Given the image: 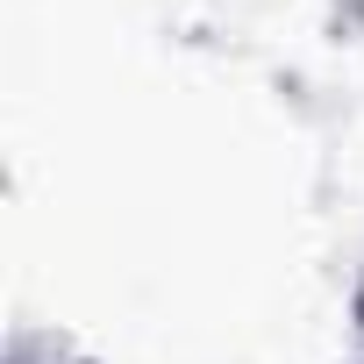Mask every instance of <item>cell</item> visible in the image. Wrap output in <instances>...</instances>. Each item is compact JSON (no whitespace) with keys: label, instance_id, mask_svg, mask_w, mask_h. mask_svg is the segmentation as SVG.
Instances as JSON below:
<instances>
[{"label":"cell","instance_id":"1","mask_svg":"<svg viewBox=\"0 0 364 364\" xmlns=\"http://www.w3.org/2000/svg\"><path fill=\"white\" fill-rule=\"evenodd\" d=\"M350 364H364V272L350 286Z\"/></svg>","mask_w":364,"mask_h":364}]
</instances>
